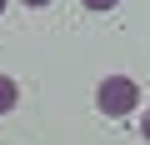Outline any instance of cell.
Masks as SVG:
<instances>
[{
	"instance_id": "6da1fadb",
	"label": "cell",
	"mask_w": 150,
	"mask_h": 145,
	"mask_svg": "<svg viewBox=\"0 0 150 145\" xmlns=\"http://www.w3.org/2000/svg\"><path fill=\"white\" fill-rule=\"evenodd\" d=\"M95 110L110 115V120L135 115V110H140V85H135L130 75H105V80L95 85Z\"/></svg>"
},
{
	"instance_id": "5b68a950",
	"label": "cell",
	"mask_w": 150,
	"mask_h": 145,
	"mask_svg": "<svg viewBox=\"0 0 150 145\" xmlns=\"http://www.w3.org/2000/svg\"><path fill=\"white\" fill-rule=\"evenodd\" d=\"M20 5H30V10H45V5H55V0H20Z\"/></svg>"
},
{
	"instance_id": "277c9868",
	"label": "cell",
	"mask_w": 150,
	"mask_h": 145,
	"mask_svg": "<svg viewBox=\"0 0 150 145\" xmlns=\"http://www.w3.org/2000/svg\"><path fill=\"white\" fill-rule=\"evenodd\" d=\"M140 135H145V140H150V105H145V110H140Z\"/></svg>"
},
{
	"instance_id": "3957f363",
	"label": "cell",
	"mask_w": 150,
	"mask_h": 145,
	"mask_svg": "<svg viewBox=\"0 0 150 145\" xmlns=\"http://www.w3.org/2000/svg\"><path fill=\"white\" fill-rule=\"evenodd\" d=\"M80 5H85V10H115L120 0H80Z\"/></svg>"
},
{
	"instance_id": "7a4b0ae2",
	"label": "cell",
	"mask_w": 150,
	"mask_h": 145,
	"mask_svg": "<svg viewBox=\"0 0 150 145\" xmlns=\"http://www.w3.org/2000/svg\"><path fill=\"white\" fill-rule=\"evenodd\" d=\"M15 105H20V85H15L10 75H0V115H10Z\"/></svg>"
},
{
	"instance_id": "8992f818",
	"label": "cell",
	"mask_w": 150,
	"mask_h": 145,
	"mask_svg": "<svg viewBox=\"0 0 150 145\" xmlns=\"http://www.w3.org/2000/svg\"><path fill=\"white\" fill-rule=\"evenodd\" d=\"M0 15H5V0H0Z\"/></svg>"
}]
</instances>
